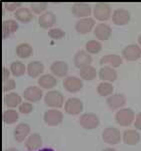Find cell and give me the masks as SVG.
<instances>
[{"instance_id":"cell-24","label":"cell","mask_w":141,"mask_h":151,"mask_svg":"<svg viewBox=\"0 0 141 151\" xmlns=\"http://www.w3.org/2000/svg\"><path fill=\"white\" fill-rule=\"evenodd\" d=\"M44 71V65L40 61H31L27 65V74L32 78L40 76Z\"/></svg>"},{"instance_id":"cell-35","label":"cell","mask_w":141,"mask_h":151,"mask_svg":"<svg viewBox=\"0 0 141 151\" xmlns=\"http://www.w3.org/2000/svg\"><path fill=\"white\" fill-rule=\"evenodd\" d=\"M30 8L32 12L35 14H42V12L47 8V3L46 2H32L30 3Z\"/></svg>"},{"instance_id":"cell-11","label":"cell","mask_w":141,"mask_h":151,"mask_svg":"<svg viewBox=\"0 0 141 151\" xmlns=\"http://www.w3.org/2000/svg\"><path fill=\"white\" fill-rule=\"evenodd\" d=\"M106 103L107 106L111 110L121 109L126 104V97H125L124 94L121 93L112 94L109 97H107Z\"/></svg>"},{"instance_id":"cell-31","label":"cell","mask_w":141,"mask_h":151,"mask_svg":"<svg viewBox=\"0 0 141 151\" xmlns=\"http://www.w3.org/2000/svg\"><path fill=\"white\" fill-rule=\"evenodd\" d=\"M32 53H33V48L28 43H21V44L17 45L16 54L20 58H28L32 55Z\"/></svg>"},{"instance_id":"cell-38","label":"cell","mask_w":141,"mask_h":151,"mask_svg":"<svg viewBox=\"0 0 141 151\" xmlns=\"http://www.w3.org/2000/svg\"><path fill=\"white\" fill-rule=\"evenodd\" d=\"M4 6L7 11H16L21 6V2H5Z\"/></svg>"},{"instance_id":"cell-36","label":"cell","mask_w":141,"mask_h":151,"mask_svg":"<svg viewBox=\"0 0 141 151\" xmlns=\"http://www.w3.org/2000/svg\"><path fill=\"white\" fill-rule=\"evenodd\" d=\"M48 36L55 40L62 39L65 36V32L62 29H60V28H52V29H50L48 31Z\"/></svg>"},{"instance_id":"cell-8","label":"cell","mask_w":141,"mask_h":151,"mask_svg":"<svg viewBox=\"0 0 141 151\" xmlns=\"http://www.w3.org/2000/svg\"><path fill=\"white\" fill-rule=\"evenodd\" d=\"M112 21L114 24L118 25V26H123L129 23L131 19V15L128 10L124 8H118L112 13Z\"/></svg>"},{"instance_id":"cell-23","label":"cell","mask_w":141,"mask_h":151,"mask_svg":"<svg viewBox=\"0 0 141 151\" xmlns=\"http://www.w3.org/2000/svg\"><path fill=\"white\" fill-rule=\"evenodd\" d=\"M101 65L110 66L112 68H117L122 64V58L121 56L116 54H108L104 55L100 59Z\"/></svg>"},{"instance_id":"cell-34","label":"cell","mask_w":141,"mask_h":151,"mask_svg":"<svg viewBox=\"0 0 141 151\" xmlns=\"http://www.w3.org/2000/svg\"><path fill=\"white\" fill-rule=\"evenodd\" d=\"M18 120V112L14 109L5 110L3 113V121L6 124H14Z\"/></svg>"},{"instance_id":"cell-5","label":"cell","mask_w":141,"mask_h":151,"mask_svg":"<svg viewBox=\"0 0 141 151\" xmlns=\"http://www.w3.org/2000/svg\"><path fill=\"white\" fill-rule=\"evenodd\" d=\"M93 15L99 21H106L112 16L111 6L108 3H104V2L96 3L93 8Z\"/></svg>"},{"instance_id":"cell-18","label":"cell","mask_w":141,"mask_h":151,"mask_svg":"<svg viewBox=\"0 0 141 151\" xmlns=\"http://www.w3.org/2000/svg\"><path fill=\"white\" fill-rule=\"evenodd\" d=\"M42 146V137L39 133H33L27 137L25 141V147L29 151L38 150Z\"/></svg>"},{"instance_id":"cell-12","label":"cell","mask_w":141,"mask_h":151,"mask_svg":"<svg viewBox=\"0 0 141 151\" xmlns=\"http://www.w3.org/2000/svg\"><path fill=\"white\" fill-rule=\"evenodd\" d=\"M92 57L91 55L89 54L87 51H84V50H80L74 55V58H73V63L75 65V67L77 68H82L86 65H90L92 63Z\"/></svg>"},{"instance_id":"cell-25","label":"cell","mask_w":141,"mask_h":151,"mask_svg":"<svg viewBox=\"0 0 141 151\" xmlns=\"http://www.w3.org/2000/svg\"><path fill=\"white\" fill-rule=\"evenodd\" d=\"M17 29H18V23L15 21V20L13 19L5 20L3 22V25H2V35H3V38L6 39L11 34L16 32Z\"/></svg>"},{"instance_id":"cell-45","label":"cell","mask_w":141,"mask_h":151,"mask_svg":"<svg viewBox=\"0 0 141 151\" xmlns=\"http://www.w3.org/2000/svg\"><path fill=\"white\" fill-rule=\"evenodd\" d=\"M138 43H139V45H140V47H141V34L138 36Z\"/></svg>"},{"instance_id":"cell-9","label":"cell","mask_w":141,"mask_h":151,"mask_svg":"<svg viewBox=\"0 0 141 151\" xmlns=\"http://www.w3.org/2000/svg\"><path fill=\"white\" fill-rule=\"evenodd\" d=\"M122 55L127 61H136L141 57V47L137 44L127 45L122 50Z\"/></svg>"},{"instance_id":"cell-3","label":"cell","mask_w":141,"mask_h":151,"mask_svg":"<svg viewBox=\"0 0 141 151\" xmlns=\"http://www.w3.org/2000/svg\"><path fill=\"white\" fill-rule=\"evenodd\" d=\"M102 139L107 144L116 145L121 141V132L116 127H106L102 132Z\"/></svg>"},{"instance_id":"cell-29","label":"cell","mask_w":141,"mask_h":151,"mask_svg":"<svg viewBox=\"0 0 141 151\" xmlns=\"http://www.w3.org/2000/svg\"><path fill=\"white\" fill-rule=\"evenodd\" d=\"M79 74H80V77L84 79V80H93L97 76V71L93 66L86 65L84 67L80 68Z\"/></svg>"},{"instance_id":"cell-6","label":"cell","mask_w":141,"mask_h":151,"mask_svg":"<svg viewBox=\"0 0 141 151\" xmlns=\"http://www.w3.org/2000/svg\"><path fill=\"white\" fill-rule=\"evenodd\" d=\"M64 109L68 114L75 116V115L80 114L83 111V103L79 98L71 97L64 103Z\"/></svg>"},{"instance_id":"cell-32","label":"cell","mask_w":141,"mask_h":151,"mask_svg":"<svg viewBox=\"0 0 141 151\" xmlns=\"http://www.w3.org/2000/svg\"><path fill=\"white\" fill-rule=\"evenodd\" d=\"M10 71L16 77H19V76H22L23 74L26 71V66L23 64L20 61H14V62L11 63L10 65Z\"/></svg>"},{"instance_id":"cell-7","label":"cell","mask_w":141,"mask_h":151,"mask_svg":"<svg viewBox=\"0 0 141 151\" xmlns=\"http://www.w3.org/2000/svg\"><path fill=\"white\" fill-rule=\"evenodd\" d=\"M43 119L49 126H57L63 121V114L58 109H49L44 113Z\"/></svg>"},{"instance_id":"cell-33","label":"cell","mask_w":141,"mask_h":151,"mask_svg":"<svg viewBox=\"0 0 141 151\" xmlns=\"http://www.w3.org/2000/svg\"><path fill=\"white\" fill-rule=\"evenodd\" d=\"M85 48L89 54H97L102 50V45L98 40H89L86 42Z\"/></svg>"},{"instance_id":"cell-28","label":"cell","mask_w":141,"mask_h":151,"mask_svg":"<svg viewBox=\"0 0 141 151\" xmlns=\"http://www.w3.org/2000/svg\"><path fill=\"white\" fill-rule=\"evenodd\" d=\"M22 98L19 94L15 93V92H11V93H7L4 96V103L5 105L9 108H14L22 103Z\"/></svg>"},{"instance_id":"cell-42","label":"cell","mask_w":141,"mask_h":151,"mask_svg":"<svg viewBox=\"0 0 141 151\" xmlns=\"http://www.w3.org/2000/svg\"><path fill=\"white\" fill-rule=\"evenodd\" d=\"M5 151H18L16 149V148H14V147H11V148H7Z\"/></svg>"},{"instance_id":"cell-4","label":"cell","mask_w":141,"mask_h":151,"mask_svg":"<svg viewBox=\"0 0 141 151\" xmlns=\"http://www.w3.org/2000/svg\"><path fill=\"white\" fill-rule=\"evenodd\" d=\"M79 123H80L81 127L87 130H93L98 127L99 123H100V119L95 113H87L82 114L79 118Z\"/></svg>"},{"instance_id":"cell-1","label":"cell","mask_w":141,"mask_h":151,"mask_svg":"<svg viewBox=\"0 0 141 151\" xmlns=\"http://www.w3.org/2000/svg\"><path fill=\"white\" fill-rule=\"evenodd\" d=\"M135 120V113L131 108H121L115 114V121L120 126L126 127L131 125Z\"/></svg>"},{"instance_id":"cell-20","label":"cell","mask_w":141,"mask_h":151,"mask_svg":"<svg viewBox=\"0 0 141 151\" xmlns=\"http://www.w3.org/2000/svg\"><path fill=\"white\" fill-rule=\"evenodd\" d=\"M56 22V16L53 12L47 11L42 13L38 18V23L42 28L44 29H48V28L52 27Z\"/></svg>"},{"instance_id":"cell-19","label":"cell","mask_w":141,"mask_h":151,"mask_svg":"<svg viewBox=\"0 0 141 151\" xmlns=\"http://www.w3.org/2000/svg\"><path fill=\"white\" fill-rule=\"evenodd\" d=\"M30 133V126L27 123H19L15 127L13 135L17 142H22L27 138Z\"/></svg>"},{"instance_id":"cell-17","label":"cell","mask_w":141,"mask_h":151,"mask_svg":"<svg viewBox=\"0 0 141 151\" xmlns=\"http://www.w3.org/2000/svg\"><path fill=\"white\" fill-rule=\"evenodd\" d=\"M50 71L57 77H65L68 73V65L64 61H54L50 65Z\"/></svg>"},{"instance_id":"cell-30","label":"cell","mask_w":141,"mask_h":151,"mask_svg":"<svg viewBox=\"0 0 141 151\" xmlns=\"http://www.w3.org/2000/svg\"><path fill=\"white\" fill-rule=\"evenodd\" d=\"M97 93L100 96L103 97H109L113 93V85L111 82H107V81H103V82L99 83L96 88Z\"/></svg>"},{"instance_id":"cell-2","label":"cell","mask_w":141,"mask_h":151,"mask_svg":"<svg viewBox=\"0 0 141 151\" xmlns=\"http://www.w3.org/2000/svg\"><path fill=\"white\" fill-rule=\"evenodd\" d=\"M44 102L47 106L51 108H61L64 103V97L62 93H60L57 90H51L48 91L44 96Z\"/></svg>"},{"instance_id":"cell-40","label":"cell","mask_w":141,"mask_h":151,"mask_svg":"<svg viewBox=\"0 0 141 151\" xmlns=\"http://www.w3.org/2000/svg\"><path fill=\"white\" fill-rule=\"evenodd\" d=\"M134 127L137 130H141V112H139V113H137L135 115Z\"/></svg>"},{"instance_id":"cell-44","label":"cell","mask_w":141,"mask_h":151,"mask_svg":"<svg viewBox=\"0 0 141 151\" xmlns=\"http://www.w3.org/2000/svg\"><path fill=\"white\" fill-rule=\"evenodd\" d=\"M38 151H54L51 148H44V149H41V150H38Z\"/></svg>"},{"instance_id":"cell-10","label":"cell","mask_w":141,"mask_h":151,"mask_svg":"<svg viewBox=\"0 0 141 151\" xmlns=\"http://www.w3.org/2000/svg\"><path fill=\"white\" fill-rule=\"evenodd\" d=\"M63 87L65 88L66 91L70 92V93H75L81 90L83 87L82 80L75 76H67L63 80Z\"/></svg>"},{"instance_id":"cell-15","label":"cell","mask_w":141,"mask_h":151,"mask_svg":"<svg viewBox=\"0 0 141 151\" xmlns=\"http://www.w3.org/2000/svg\"><path fill=\"white\" fill-rule=\"evenodd\" d=\"M42 90L37 86H29L23 92V97L28 102H38L42 98Z\"/></svg>"},{"instance_id":"cell-39","label":"cell","mask_w":141,"mask_h":151,"mask_svg":"<svg viewBox=\"0 0 141 151\" xmlns=\"http://www.w3.org/2000/svg\"><path fill=\"white\" fill-rule=\"evenodd\" d=\"M16 87V83L13 79H8L6 81H3V91L4 92H7V91H10V90H13V89Z\"/></svg>"},{"instance_id":"cell-21","label":"cell","mask_w":141,"mask_h":151,"mask_svg":"<svg viewBox=\"0 0 141 151\" xmlns=\"http://www.w3.org/2000/svg\"><path fill=\"white\" fill-rule=\"evenodd\" d=\"M140 139V133L135 129H127L123 132V142L127 145H136Z\"/></svg>"},{"instance_id":"cell-26","label":"cell","mask_w":141,"mask_h":151,"mask_svg":"<svg viewBox=\"0 0 141 151\" xmlns=\"http://www.w3.org/2000/svg\"><path fill=\"white\" fill-rule=\"evenodd\" d=\"M38 84H39L40 87L44 89H50L56 86L57 79L51 74H43L38 79Z\"/></svg>"},{"instance_id":"cell-37","label":"cell","mask_w":141,"mask_h":151,"mask_svg":"<svg viewBox=\"0 0 141 151\" xmlns=\"http://www.w3.org/2000/svg\"><path fill=\"white\" fill-rule=\"evenodd\" d=\"M32 110H33V105L28 101L22 102L19 105V112L22 114H29L32 112Z\"/></svg>"},{"instance_id":"cell-43","label":"cell","mask_w":141,"mask_h":151,"mask_svg":"<svg viewBox=\"0 0 141 151\" xmlns=\"http://www.w3.org/2000/svg\"><path fill=\"white\" fill-rule=\"evenodd\" d=\"M102 151H117V150H115L114 148H105Z\"/></svg>"},{"instance_id":"cell-16","label":"cell","mask_w":141,"mask_h":151,"mask_svg":"<svg viewBox=\"0 0 141 151\" xmlns=\"http://www.w3.org/2000/svg\"><path fill=\"white\" fill-rule=\"evenodd\" d=\"M112 29L106 23H99L94 28V35L99 40H107L111 36Z\"/></svg>"},{"instance_id":"cell-41","label":"cell","mask_w":141,"mask_h":151,"mask_svg":"<svg viewBox=\"0 0 141 151\" xmlns=\"http://www.w3.org/2000/svg\"><path fill=\"white\" fill-rule=\"evenodd\" d=\"M10 72H11V71L8 70V69H7L6 67H3V69H2V78H3V81L8 80Z\"/></svg>"},{"instance_id":"cell-22","label":"cell","mask_w":141,"mask_h":151,"mask_svg":"<svg viewBox=\"0 0 141 151\" xmlns=\"http://www.w3.org/2000/svg\"><path fill=\"white\" fill-rule=\"evenodd\" d=\"M99 78L107 82H113L117 79V71L110 66H103L99 69Z\"/></svg>"},{"instance_id":"cell-13","label":"cell","mask_w":141,"mask_h":151,"mask_svg":"<svg viewBox=\"0 0 141 151\" xmlns=\"http://www.w3.org/2000/svg\"><path fill=\"white\" fill-rule=\"evenodd\" d=\"M95 26V20L87 17V18L79 19L75 24V30L80 34H86L90 32L93 27Z\"/></svg>"},{"instance_id":"cell-14","label":"cell","mask_w":141,"mask_h":151,"mask_svg":"<svg viewBox=\"0 0 141 151\" xmlns=\"http://www.w3.org/2000/svg\"><path fill=\"white\" fill-rule=\"evenodd\" d=\"M72 13L74 16L80 17V18H87L91 15V7L89 4L83 2H76L72 5Z\"/></svg>"},{"instance_id":"cell-27","label":"cell","mask_w":141,"mask_h":151,"mask_svg":"<svg viewBox=\"0 0 141 151\" xmlns=\"http://www.w3.org/2000/svg\"><path fill=\"white\" fill-rule=\"evenodd\" d=\"M14 16L18 21L22 22V23L30 22L33 18V14H32L31 10L26 8V7H20L18 10L15 11Z\"/></svg>"}]
</instances>
